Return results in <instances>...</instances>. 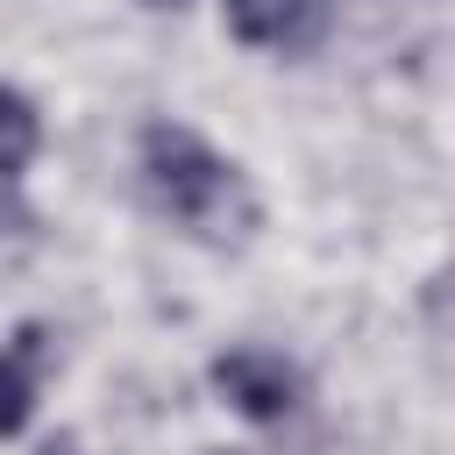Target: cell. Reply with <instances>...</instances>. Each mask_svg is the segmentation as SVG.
<instances>
[{
    "label": "cell",
    "mask_w": 455,
    "mask_h": 455,
    "mask_svg": "<svg viewBox=\"0 0 455 455\" xmlns=\"http://www.w3.org/2000/svg\"><path fill=\"white\" fill-rule=\"evenodd\" d=\"M213 391L242 412V419H284L299 405V370L277 355V348H228L213 355Z\"/></svg>",
    "instance_id": "7a4b0ae2"
},
{
    "label": "cell",
    "mask_w": 455,
    "mask_h": 455,
    "mask_svg": "<svg viewBox=\"0 0 455 455\" xmlns=\"http://www.w3.org/2000/svg\"><path fill=\"white\" fill-rule=\"evenodd\" d=\"M43 455H78V448H71V441H50V448H43Z\"/></svg>",
    "instance_id": "8992f818"
},
{
    "label": "cell",
    "mask_w": 455,
    "mask_h": 455,
    "mask_svg": "<svg viewBox=\"0 0 455 455\" xmlns=\"http://www.w3.org/2000/svg\"><path fill=\"white\" fill-rule=\"evenodd\" d=\"M142 192H149V206H156L164 220H178L185 235L220 242V249L256 228V192H249V178H242L213 142H199V135L178 128V121H149V128H142Z\"/></svg>",
    "instance_id": "6da1fadb"
},
{
    "label": "cell",
    "mask_w": 455,
    "mask_h": 455,
    "mask_svg": "<svg viewBox=\"0 0 455 455\" xmlns=\"http://www.w3.org/2000/svg\"><path fill=\"white\" fill-rule=\"evenodd\" d=\"M228 7V28L249 43V50H277V57H299L327 36V0H220Z\"/></svg>",
    "instance_id": "3957f363"
},
{
    "label": "cell",
    "mask_w": 455,
    "mask_h": 455,
    "mask_svg": "<svg viewBox=\"0 0 455 455\" xmlns=\"http://www.w3.org/2000/svg\"><path fill=\"white\" fill-rule=\"evenodd\" d=\"M149 7H185V0H149Z\"/></svg>",
    "instance_id": "52a82bcc"
},
{
    "label": "cell",
    "mask_w": 455,
    "mask_h": 455,
    "mask_svg": "<svg viewBox=\"0 0 455 455\" xmlns=\"http://www.w3.org/2000/svg\"><path fill=\"white\" fill-rule=\"evenodd\" d=\"M36 142H43V121H36V107H28L14 85H0V199L14 192L21 164L36 156Z\"/></svg>",
    "instance_id": "5b68a950"
},
{
    "label": "cell",
    "mask_w": 455,
    "mask_h": 455,
    "mask_svg": "<svg viewBox=\"0 0 455 455\" xmlns=\"http://www.w3.org/2000/svg\"><path fill=\"white\" fill-rule=\"evenodd\" d=\"M36 377H43V327H21L0 341V434H21L36 412Z\"/></svg>",
    "instance_id": "277c9868"
}]
</instances>
